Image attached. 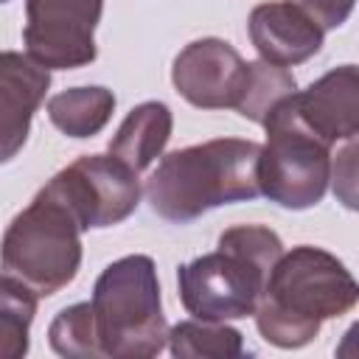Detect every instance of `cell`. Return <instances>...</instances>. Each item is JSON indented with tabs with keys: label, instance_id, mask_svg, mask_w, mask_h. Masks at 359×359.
<instances>
[{
	"label": "cell",
	"instance_id": "obj_5",
	"mask_svg": "<svg viewBox=\"0 0 359 359\" xmlns=\"http://www.w3.org/2000/svg\"><path fill=\"white\" fill-rule=\"evenodd\" d=\"M90 306L104 356L149 359L165 348L168 325L160 306L157 269L149 255L112 261L98 275Z\"/></svg>",
	"mask_w": 359,
	"mask_h": 359
},
{
	"label": "cell",
	"instance_id": "obj_7",
	"mask_svg": "<svg viewBox=\"0 0 359 359\" xmlns=\"http://www.w3.org/2000/svg\"><path fill=\"white\" fill-rule=\"evenodd\" d=\"M101 8L104 0H25V53L48 70L90 65Z\"/></svg>",
	"mask_w": 359,
	"mask_h": 359
},
{
	"label": "cell",
	"instance_id": "obj_1",
	"mask_svg": "<svg viewBox=\"0 0 359 359\" xmlns=\"http://www.w3.org/2000/svg\"><path fill=\"white\" fill-rule=\"evenodd\" d=\"M356 297L359 289L345 264L320 247L303 244L280 252L252 314L266 342L303 348L320 334L323 320L348 314Z\"/></svg>",
	"mask_w": 359,
	"mask_h": 359
},
{
	"label": "cell",
	"instance_id": "obj_8",
	"mask_svg": "<svg viewBox=\"0 0 359 359\" xmlns=\"http://www.w3.org/2000/svg\"><path fill=\"white\" fill-rule=\"evenodd\" d=\"M50 185L79 216L81 227H112L135 213L140 202L137 171L107 154H84L62 168Z\"/></svg>",
	"mask_w": 359,
	"mask_h": 359
},
{
	"label": "cell",
	"instance_id": "obj_6",
	"mask_svg": "<svg viewBox=\"0 0 359 359\" xmlns=\"http://www.w3.org/2000/svg\"><path fill=\"white\" fill-rule=\"evenodd\" d=\"M266 143L258 154V188L289 210L317 205L331 180V149L294 109L292 95L266 118Z\"/></svg>",
	"mask_w": 359,
	"mask_h": 359
},
{
	"label": "cell",
	"instance_id": "obj_14",
	"mask_svg": "<svg viewBox=\"0 0 359 359\" xmlns=\"http://www.w3.org/2000/svg\"><path fill=\"white\" fill-rule=\"evenodd\" d=\"M115 95L107 87H73L48 101L50 123L67 137H93L112 118Z\"/></svg>",
	"mask_w": 359,
	"mask_h": 359
},
{
	"label": "cell",
	"instance_id": "obj_20",
	"mask_svg": "<svg viewBox=\"0 0 359 359\" xmlns=\"http://www.w3.org/2000/svg\"><path fill=\"white\" fill-rule=\"evenodd\" d=\"M0 3H8V0H0Z\"/></svg>",
	"mask_w": 359,
	"mask_h": 359
},
{
	"label": "cell",
	"instance_id": "obj_3",
	"mask_svg": "<svg viewBox=\"0 0 359 359\" xmlns=\"http://www.w3.org/2000/svg\"><path fill=\"white\" fill-rule=\"evenodd\" d=\"M283 241L264 224H238L219 236V250L177 269L180 300L199 320H238L255 311Z\"/></svg>",
	"mask_w": 359,
	"mask_h": 359
},
{
	"label": "cell",
	"instance_id": "obj_10",
	"mask_svg": "<svg viewBox=\"0 0 359 359\" xmlns=\"http://www.w3.org/2000/svg\"><path fill=\"white\" fill-rule=\"evenodd\" d=\"M50 87L48 67L28 53H0V163H8L28 140L31 118Z\"/></svg>",
	"mask_w": 359,
	"mask_h": 359
},
{
	"label": "cell",
	"instance_id": "obj_9",
	"mask_svg": "<svg viewBox=\"0 0 359 359\" xmlns=\"http://www.w3.org/2000/svg\"><path fill=\"white\" fill-rule=\"evenodd\" d=\"M247 76V62L224 39H196L185 45L171 67L177 93L199 109L236 107Z\"/></svg>",
	"mask_w": 359,
	"mask_h": 359
},
{
	"label": "cell",
	"instance_id": "obj_19",
	"mask_svg": "<svg viewBox=\"0 0 359 359\" xmlns=\"http://www.w3.org/2000/svg\"><path fill=\"white\" fill-rule=\"evenodd\" d=\"M289 3L303 8L323 31H328V28H339L351 17L356 0H289Z\"/></svg>",
	"mask_w": 359,
	"mask_h": 359
},
{
	"label": "cell",
	"instance_id": "obj_2",
	"mask_svg": "<svg viewBox=\"0 0 359 359\" xmlns=\"http://www.w3.org/2000/svg\"><path fill=\"white\" fill-rule=\"evenodd\" d=\"M258 154L261 146L255 140L238 137L177 149L146 180V202L165 222L185 224L219 205L255 199L261 194Z\"/></svg>",
	"mask_w": 359,
	"mask_h": 359
},
{
	"label": "cell",
	"instance_id": "obj_11",
	"mask_svg": "<svg viewBox=\"0 0 359 359\" xmlns=\"http://www.w3.org/2000/svg\"><path fill=\"white\" fill-rule=\"evenodd\" d=\"M303 123L328 146L351 140L359 132V76L353 65H342L317 79L309 90L292 95Z\"/></svg>",
	"mask_w": 359,
	"mask_h": 359
},
{
	"label": "cell",
	"instance_id": "obj_4",
	"mask_svg": "<svg viewBox=\"0 0 359 359\" xmlns=\"http://www.w3.org/2000/svg\"><path fill=\"white\" fill-rule=\"evenodd\" d=\"M81 222L48 182L3 233L0 266L36 297L56 294L81 266Z\"/></svg>",
	"mask_w": 359,
	"mask_h": 359
},
{
	"label": "cell",
	"instance_id": "obj_17",
	"mask_svg": "<svg viewBox=\"0 0 359 359\" xmlns=\"http://www.w3.org/2000/svg\"><path fill=\"white\" fill-rule=\"evenodd\" d=\"M36 314V294L17 278L0 275V359L28 353V331Z\"/></svg>",
	"mask_w": 359,
	"mask_h": 359
},
{
	"label": "cell",
	"instance_id": "obj_13",
	"mask_svg": "<svg viewBox=\"0 0 359 359\" xmlns=\"http://www.w3.org/2000/svg\"><path fill=\"white\" fill-rule=\"evenodd\" d=\"M171 126L174 118L163 101H143L118 126L115 137L109 140V154L140 174L163 154L171 137Z\"/></svg>",
	"mask_w": 359,
	"mask_h": 359
},
{
	"label": "cell",
	"instance_id": "obj_15",
	"mask_svg": "<svg viewBox=\"0 0 359 359\" xmlns=\"http://www.w3.org/2000/svg\"><path fill=\"white\" fill-rule=\"evenodd\" d=\"M294 93H297V84L286 67L264 62V59L247 62V76H244V84H241V93L233 109L244 115L247 121L264 126L266 118Z\"/></svg>",
	"mask_w": 359,
	"mask_h": 359
},
{
	"label": "cell",
	"instance_id": "obj_12",
	"mask_svg": "<svg viewBox=\"0 0 359 359\" xmlns=\"http://www.w3.org/2000/svg\"><path fill=\"white\" fill-rule=\"evenodd\" d=\"M323 28L294 3H261L250 14V39L264 62L289 67L311 59L323 48Z\"/></svg>",
	"mask_w": 359,
	"mask_h": 359
},
{
	"label": "cell",
	"instance_id": "obj_18",
	"mask_svg": "<svg viewBox=\"0 0 359 359\" xmlns=\"http://www.w3.org/2000/svg\"><path fill=\"white\" fill-rule=\"evenodd\" d=\"M48 339H50V348L59 356H67V359H98V356H104L101 345H98L90 303H76V306L62 309L53 317L50 328H48Z\"/></svg>",
	"mask_w": 359,
	"mask_h": 359
},
{
	"label": "cell",
	"instance_id": "obj_16",
	"mask_svg": "<svg viewBox=\"0 0 359 359\" xmlns=\"http://www.w3.org/2000/svg\"><path fill=\"white\" fill-rule=\"evenodd\" d=\"M168 348L180 359H236L244 353V339L222 320H185L168 331Z\"/></svg>",
	"mask_w": 359,
	"mask_h": 359
}]
</instances>
